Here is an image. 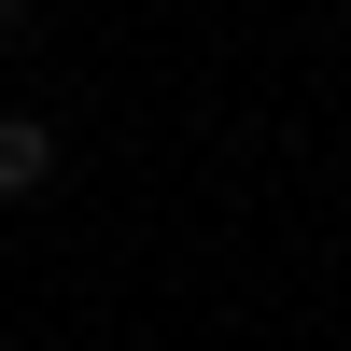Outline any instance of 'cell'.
Returning <instances> with one entry per match:
<instances>
[{
    "label": "cell",
    "mask_w": 351,
    "mask_h": 351,
    "mask_svg": "<svg viewBox=\"0 0 351 351\" xmlns=\"http://www.w3.org/2000/svg\"><path fill=\"white\" fill-rule=\"evenodd\" d=\"M43 183H56V127H43V112H0V211L43 197Z\"/></svg>",
    "instance_id": "obj_1"
},
{
    "label": "cell",
    "mask_w": 351,
    "mask_h": 351,
    "mask_svg": "<svg viewBox=\"0 0 351 351\" xmlns=\"http://www.w3.org/2000/svg\"><path fill=\"white\" fill-rule=\"evenodd\" d=\"M0 43H28V0H0Z\"/></svg>",
    "instance_id": "obj_2"
}]
</instances>
